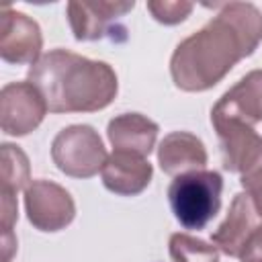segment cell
Instances as JSON below:
<instances>
[{"mask_svg": "<svg viewBox=\"0 0 262 262\" xmlns=\"http://www.w3.org/2000/svg\"><path fill=\"white\" fill-rule=\"evenodd\" d=\"M262 43V10L252 2L219 4L217 14L182 39L170 57V76L182 92L217 86L237 61Z\"/></svg>", "mask_w": 262, "mask_h": 262, "instance_id": "cell-1", "label": "cell"}, {"mask_svg": "<svg viewBox=\"0 0 262 262\" xmlns=\"http://www.w3.org/2000/svg\"><path fill=\"white\" fill-rule=\"evenodd\" d=\"M27 80L41 92L49 113H96L106 108L119 80L106 61L88 59L68 49H51L27 72Z\"/></svg>", "mask_w": 262, "mask_h": 262, "instance_id": "cell-2", "label": "cell"}, {"mask_svg": "<svg viewBox=\"0 0 262 262\" xmlns=\"http://www.w3.org/2000/svg\"><path fill=\"white\" fill-rule=\"evenodd\" d=\"M211 242L239 262H262V196L237 192L225 219L211 233Z\"/></svg>", "mask_w": 262, "mask_h": 262, "instance_id": "cell-3", "label": "cell"}, {"mask_svg": "<svg viewBox=\"0 0 262 262\" xmlns=\"http://www.w3.org/2000/svg\"><path fill=\"white\" fill-rule=\"evenodd\" d=\"M223 178L215 170H196L176 176L168 186L174 219L184 229H205L221 209Z\"/></svg>", "mask_w": 262, "mask_h": 262, "instance_id": "cell-4", "label": "cell"}, {"mask_svg": "<svg viewBox=\"0 0 262 262\" xmlns=\"http://www.w3.org/2000/svg\"><path fill=\"white\" fill-rule=\"evenodd\" d=\"M221 145V162L227 172L239 174L246 192L262 196V137L254 127L225 121L213 123Z\"/></svg>", "mask_w": 262, "mask_h": 262, "instance_id": "cell-5", "label": "cell"}, {"mask_svg": "<svg viewBox=\"0 0 262 262\" xmlns=\"http://www.w3.org/2000/svg\"><path fill=\"white\" fill-rule=\"evenodd\" d=\"M106 158L104 143L90 125L63 127L51 141L53 164L72 178H92L102 170Z\"/></svg>", "mask_w": 262, "mask_h": 262, "instance_id": "cell-6", "label": "cell"}, {"mask_svg": "<svg viewBox=\"0 0 262 262\" xmlns=\"http://www.w3.org/2000/svg\"><path fill=\"white\" fill-rule=\"evenodd\" d=\"M133 8V0H72L66 6V16L76 41H100L104 37L115 39L117 33L125 35V27L121 25V20Z\"/></svg>", "mask_w": 262, "mask_h": 262, "instance_id": "cell-7", "label": "cell"}, {"mask_svg": "<svg viewBox=\"0 0 262 262\" xmlns=\"http://www.w3.org/2000/svg\"><path fill=\"white\" fill-rule=\"evenodd\" d=\"M25 213L35 229L43 233H55L74 221L76 203L61 184L37 178L25 188Z\"/></svg>", "mask_w": 262, "mask_h": 262, "instance_id": "cell-8", "label": "cell"}, {"mask_svg": "<svg viewBox=\"0 0 262 262\" xmlns=\"http://www.w3.org/2000/svg\"><path fill=\"white\" fill-rule=\"evenodd\" d=\"M47 111L45 98L29 80L4 84L0 90V127L4 135H29L43 123Z\"/></svg>", "mask_w": 262, "mask_h": 262, "instance_id": "cell-9", "label": "cell"}, {"mask_svg": "<svg viewBox=\"0 0 262 262\" xmlns=\"http://www.w3.org/2000/svg\"><path fill=\"white\" fill-rule=\"evenodd\" d=\"M0 16V57L14 66L37 63L43 49V35L37 20L10 6H4Z\"/></svg>", "mask_w": 262, "mask_h": 262, "instance_id": "cell-10", "label": "cell"}, {"mask_svg": "<svg viewBox=\"0 0 262 262\" xmlns=\"http://www.w3.org/2000/svg\"><path fill=\"white\" fill-rule=\"evenodd\" d=\"M242 123L254 127L262 123V70L242 76L211 108V123Z\"/></svg>", "mask_w": 262, "mask_h": 262, "instance_id": "cell-11", "label": "cell"}, {"mask_svg": "<svg viewBox=\"0 0 262 262\" xmlns=\"http://www.w3.org/2000/svg\"><path fill=\"white\" fill-rule=\"evenodd\" d=\"M151 176L154 166L147 158L117 149H113L100 170L104 188L119 196H135L143 192L149 186Z\"/></svg>", "mask_w": 262, "mask_h": 262, "instance_id": "cell-12", "label": "cell"}, {"mask_svg": "<svg viewBox=\"0 0 262 262\" xmlns=\"http://www.w3.org/2000/svg\"><path fill=\"white\" fill-rule=\"evenodd\" d=\"M209 162L205 143L188 131H172L164 135L158 145V164L164 174L180 176L196 170H205Z\"/></svg>", "mask_w": 262, "mask_h": 262, "instance_id": "cell-13", "label": "cell"}, {"mask_svg": "<svg viewBox=\"0 0 262 262\" xmlns=\"http://www.w3.org/2000/svg\"><path fill=\"white\" fill-rule=\"evenodd\" d=\"M158 123L141 113H123L108 121L106 137L117 151H129L147 158L158 139Z\"/></svg>", "mask_w": 262, "mask_h": 262, "instance_id": "cell-14", "label": "cell"}, {"mask_svg": "<svg viewBox=\"0 0 262 262\" xmlns=\"http://www.w3.org/2000/svg\"><path fill=\"white\" fill-rule=\"evenodd\" d=\"M31 182V168L27 154L12 143H2V194L16 196L18 190Z\"/></svg>", "mask_w": 262, "mask_h": 262, "instance_id": "cell-15", "label": "cell"}, {"mask_svg": "<svg viewBox=\"0 0 262 262\" xmlns=\"http://www.w3.org/2000/svg\"><path fill=\"white\" fill-rule=\"evenodd\" d=\"M168 254L172 262H219V250L184 231H176L168 239Z\"/></svg>", "mask_w": 262, "mask_h": 262, "instance_id": "cell-16", "label": "cell"}, {"mask_svg": "<svg viewBox=\"0 0 262 262\" xmlns=\"http://www.w3.org/2000/svg\"><path fill=\"white\" fill-rule=\"evenodd\" d=\"M192 8H194L192 2H182V0H149L147 2V10L151 12L154 20L166 27L180 25L182 20H186Z\"/></svg>", "mask_w": 262, "mask_h": 262, "instance_id": "cell-17", "label": "cell"}]
</instances>
